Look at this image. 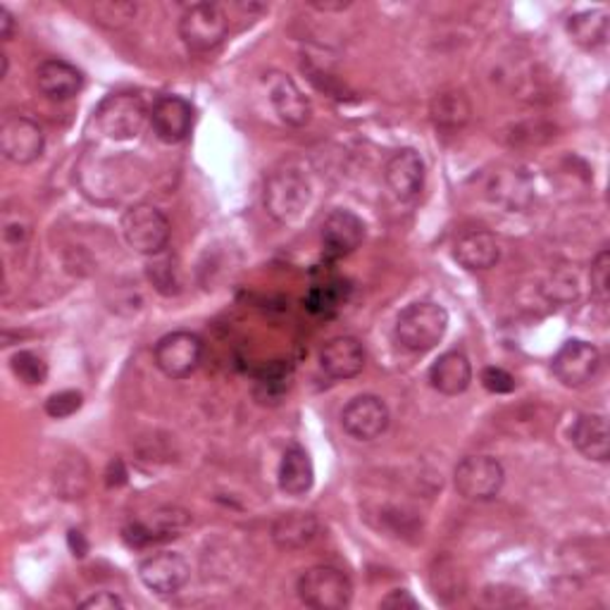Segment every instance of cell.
Wrapping results in <instances>:
<instances>
[{
  "instance_id": "cell-1",
  "label": "cell",
  "mask_w": 610,
  "mask_h": 610,
  "mask_svg": "<svg viewBox=\"0 0 610 610\" xmlns=\"http://www.w3.org/2000/svg\"><path fill=\"white\" fill-rule=\"evenodd\" d=\"M311 181L296 167L272 172L265 181L263 203L267 215L280 224H296L311 206Z\"/></svg>"
},
{
  "instance_id": "cell-2",
  "label": "cell",
  "mask_w": 610,
  "mask_h": 610,
  "mask_svg": "<svg viewBox=\"0 0 610 610\" xmlns=\"http://www.w3.org/2000/svg\"><path fill=\"white\" fill-rule=\"evenodd\" d=\"M449 313L439 303H413L396 319V339L413 354H424L444 339Z\"/></svg>"
},
{
  "instance_id": "cell-3",
  "label": "cell",
  "mask_w": 610,
  "mask_h": 610,
  "mask_svg": "<svg viewBox=\"0 0 610 610\" xmlns=\"http://www.w3.org/2000/svg\"><path fill=\"white\" fill-rule=\"evenodd\" d=\"M298 599L317 610H339L346 608L354 599V585H350V579L329 566H317L305 570L298 577Z\"/></svg>"
},
{
  "instance_id": "cell-4",
  "label": "cell",
  "mask_w": 610,
  "mask_h": 610,
  "mask_svg": "<svg viewBox=\"0 0 610 610\" xmlns=\"http://www.w3.org/2000/svg\"><path fill=\"white\" fill-rule=\"evenodd\" d=\"M227 14L215 3H196L179 18V36L193 53H210L227 39Z\"/></svg>"
},
{
  "instance_id": "cell-5",
  "label": "cell",
  "mask_w": 610,
  "mask_h": 610,
  "mask_svg": "<svg viewBox=\"0 0 610 610\" xmlns=\"http://www.w3.org/2000/svg\"><path fill=\"white\" fill-rule=\"evenodd\" d=\"M146 105L136 94H111L96 111V125L113 141H129L146 125Z\"/></svg>"
},
{
  "instance_id": "cell-6",
  "label": "cell",
  "mask_w": 610,
  "mask_h": 610,
  "mask_svg": "<svg viewBox=\"0 0 610 610\" xmlns=\"http://www.w3.org/2000/svg\"><path fill=\"white\" fill-rule=\"evenodd\" d=\"M122 234L129 246L144 255H160L170 243V222L158 208L134 206L122 218Z\"/></svg>"
},
{
  "instance_id": "cell-7",
  "label": "cell",
  "mask_w": 610,
  "mask_h": 610,
  "mask_svg": "<svg viewBox=\"0 0 610 610\" xmlns=\"http://www.w3.org/2000/svg\"><path fill=\"white\" fill-rule=\"evenodd\" d=\"M455 490L467 501H492L498 496L506 472L492 455H467L455 467Z\"/></svg>"
},
{
  "instance_id": "cell-8",
  "label": "cell",
  "mask_w": 610,
  "mask_h": 610,
  "mask_svg": "<svg viewBox=\"0 0 610 610\" xmlns=\"http://www.w3.org/2000/svg\"><path fill=\"white\" fill-rule=\"evenodd\" d=\"M158 370L170 379L191 377L203 358V341L191 332H172L162 337L152 350Z\"/></svg>"
},
{
  "instance_id": "cell-9",
  "label": "cell",
  "mask_w": 610,
  "mask_h": 610,
  "mask_svg": "<svg viewBox=\"0 0 610 610\" xmlns=\"http://www.w3.org/2000/svg\"><path fill=\"white\" fill-rule=\"evenodd\" d=\"M45 148V136L39 122L24 115H8L0 125V150L6 160L14 165H29L41 158Z\"/></svg>"
},
{
  "instance_id": "cell-10",
  "label": "cell",
  "mask_w": 610,
  "mask_h": 610,
  "mask_svg": "<svg viewBox=\"0 0 610 610\" xmlns=\"http://www.w3.org/2000/svg\"><path fill=\"white\" fill-rule=\"evenodd\" d=\"M599 368H601L599 348L582 339L566 341L554 356V375L558 377V381H562V385L570 389L589 385V381L597 377Z\"/></svg>"
},
{
  "instance_id": "cell-11",
  "label": "cell",
  "mask_w": 610,
  "mask_h": 610,
  "mask_svg": "<svg viewBox=\"0 0 610 610\" xmlns=\"http://www.w3.org/2000/svg\"><path fill=\"white\" fill-rule=\"evenodd\" d=\"M191 525V515L181 508L167 506L148 513L144 520H136L125 529V541L134 548H144L158 541L179 537Z\"/></svg>"
},
{
  "instance_id": "cell-12",
  "label": "cell",
  "mask_w": 610,
  "mask_h": 610,
  "mask_svg": "<svg viewBox=\"0 0 610 610\" xmlns=\"http://www.w3.org/2000/svg\"><path fill=\"white\" fill-rule=\"evenodd\" d=\"M344 430L358 441H372L387 432L389 427V408L387 403L372 393L356 396L341 413Z\"/></svg>"
},
{
  "instance_id": "cell-13",
  "label": "cell",
  "mask_w": 610,
  "mask_h": 610,
  "mask_svg": "<svg viewBox=\"0 0 610 610\" xmlns=\"http://www.w3.org/2000/svg\"><path fill=\"white\" fill-rule=\"evenodd\" d=\"M486 198L508 212H523L534 201V181L525 167H501L486 181Z\"/></svg>"
},
{
  "instance_id": "cell-14",
  "label": "cell",
  "mask_w": 610,
  "mask_h": 610,
  "mask_svg": "<svg viewBox=\"0 0 610 610\" xmlns=\"http://www.w3.org/2000/svg\"><path fill=\"white\" fill-rule=\"evenodd\" d=\"M189 562L172 551L148 556L139 566V577L146 589L160 593V597L177 593L189 582Z\"/></svg>"
},
{
  "instance_id": "cell-15",
  "label": "cell",
  "mask_w": 610,
  "mask_h": 610,
  "mask_svg": "<svg viewBox=\"0 0 610 610\" xmlns=\"http://www.w3.org/2000/svg\"><path fill=\"white\" fill-rule=\"evenodd\" d=\"M385 179L399 201H416L424 187V162L413 148L396 150L385 165Z\"/></svg>"
},
{
  "instance_id": "cell-16",
  "label": "cell",
  "mask_w": 610,
  "mask_h": 610,
  "mask_svg": "<svg viewBox=\"0 0 610 610\" xmlns=\"http://www.w3.org/2000/svg\"><path fill=\"white\" fill-rule=\"evenodd\" d=\"M150 127L165 144L185 141L193 127V108L181 96H160L150 111Z\"/></svg>"
},
{
  "instance_id": "cell-17",
  "label": "cell",
  "mask_w": 610,
  "mask_h": 610,
  "mask_svg": "<svg viewBox=\"0 0 610 610\" xmlns=\"http://www.w3.org/2000/svg\"><path fill=\"white\" fill-rule=\"evenodd\" d=\"M365 239L362 220L350 210H334L323 224V249L329 261L354 253Z\"/></svg>"
},
{
  "instance_id": "cell-18",
  "label": "cell",
  "mask_w": 610,
  "mask_h": 610,
  "mask_svg": "<svg viewBox=\"0 0 610 610\" xmlns=\"http://www.w3.org/2000/svg\"><path fill=\"white\" fill-rule=\"evenodd\" d=\"M270 103L274 113L288 127H305L311 122V101L303 96V91L294 80L284 74H272L270 80Z\"/></svg>"
},
{
  "instance_id": "cell-19",
  "label": "cell",
  "mask_w": 610,
  "mask_h": 610,
  "mask_svg": "<svg viewBox=\"0 0 610 610\" xmlns=\"http://www.w3.org/2000/svg\"><path fill=\"white\" fill-rule=\"evenodd\" d=\"M365 348L354 337H337L325 344L319 365L332 379H354L365 368Z\"/></svg>"
},
{
  "instance_id": "cell-20",
  "label": "cell",
  "mask_w": 610,
  "mask_h": 610,
  "mask_svg": "<svg viewBox=\"0 0 610 610\" xmlns=\"http://www.w3.org/2000/svg\"><path fill=\"white\" fill-rule=\"evenodd\" d=\"M36 86L45 98L70 101L84 88V76L65 60H43L36 67Z\"/></svg>"
},
{
  "instance_id": "cell-21",
  "label": "cell",
  "mask_w": 610,
  "mask_h": 610,
  "mask_svg": "<svg viewBox=\"0 0 610 610\" xmlns=\"http://www.w3.org/2000/svg\"><path fill=\"white\" fill-rule=\"evenodd\" d=\"M319 532V523L313 513L292 511L280 515L272 523V541L277 544L282 551H298V548L311 546Z\"/></svg>"
},
{
  "instance_id": "cell-22",
  "label": "cell",
  "mask_w": 610,
  "mask_h": 610,
  "mask_svg": "<svg viewBox=\"0 0 610 610\" xmlns=\"http://www.w3.org/2000/svg\"><path fill=\"white\" fill-rule=\"evenodd\" d=\"M453 257L461 263L465 270H490L498 263L501 249L494 234L484 232V229H475V232H467L455 241Z\"/></svg>"
},
{
  "instance_id": "cell-23",
  "label": "cell",
  "mask_w": 610,
  "mask_h": 610,
  "mask_svg": "<svg viewBox=\"0 0 610 610\" xmlns=\"http://www.w3.org/2000/svg\"><path fill=\"white\" fill-rule=\"evenodd\" d=\"M472 381V365L461 350H449L439 356L430 368V385L444 396H461L467 391Z\"/></svg>"
},
{
  "instance_id": "cell-24",
  "label": "cell",
  "mask_w": 610,
  "mask_h": 610,
  "mask_svg": "<svg viewBox=\"0 0 610 610\" xmlns=\"http://www.w3.org/2000/svg\"><path fill=\"white\" fill-rule=\"evenodd\" d=\"M570 439L575 449L582 453L589 461L606 463L610 455V441H608V420L599 413L579 416L572 424Z\"/></svg>"
},
{
  "instance_id": "cell-25",
  "label": "cell",
  "mask_w": 610,
  "mask_h": 610,
  "mask_svg": "<svg viewBox=\"0 0 610 610\" xmlns=\"http://www.w3.org/2000/svg\"><path fill=\"white\" fill-rule=\"evenodd\" d=\"M315 470L313 461L305 449L288 446L280 463V490L288 496H303L313 490Z\"/></svg>"
},
{
  "instance_id": "cell-26",
  "label": "cell",
  "mask_w": 610,
  "mask_h": 610,
  "mask_svg": "<svg viewBox=\"0 0 610 610\" xmlns=\"http://www.w3.org/2000/svg\"><path fill=\"white\" fill-rule=\"evenodd\" d=\"M430 115H432V122L437 129L453 134L458 129H463L470 122L472 105L463 91L449 88V91H441V94H437L432 98Z\"/></svg>"
},
{
  "instance_id": "cell-27",
  "label": "cell",
  "mask_w": 610,
  "mask_h": 610,
  "mask_svg": "<svg viewBox=\"0 0 610 610\" xmlns=\"http://www.w3.org/2000/svg\"><path fill=\"white\" fill-rule=\"evenodd\" d=\"M570 39L582 49H599L608 41V12L606 10H585L577 12L566 24Z\"/></svg>"
},
{
  "instance_id": "cell-28",
  "label": "cell",
  "mask_w": 610,
  "mask_h": 610,
  "mask_svg": "<svg viewBox=\"0 0 610 610\" xmlns=\"http://www.w3.org/2000/svg\"><path fill=\"white\" fill-rule=\"evenodd\" d=\"M88 486V467L82 455H72L70 461L57 467L55 472V490L63 498H82Z\"/></svg>"
},
{
  "instance_id": "cell-29",
  "label": "cell",
  "mask_w": 610,
  "mask_h": 610,
  "mask_svg": "<svg viewBox=\"0 0 610 610\" xmlns=\"http://www.w3.org/2000/svg\"><path fill=\"white\" fill-rule=\"evenodd\" d=\"M10 368L20 381L29 387H39L49 379V362H45L34 350H20V354L12 356Z\"/></svg>"
},
{
  "instance_id": "cell-30",
  "label": "cell",
  "mask_w": 610,
  "mask_h": 610,
  "mask_svg": "<svg viewBox=\"0 0 610 610\" xmlns=\"http://www.w3.org/2000/svg\"><path fill=\"white\" fill-rule=\"evenodd\" d=\"M341 282H323L313 286L308 296H305V308H308L313 315H332L339 308V303L344 298L341 294Z\"/></svg>"
},
{
  "instance_id": "cell-31",
  "label": "cell",
  "mask_w": 610,
  "mask_h": 610,
  "mask_svg": "<svg viewBox=\"0 0 610 610\" xmlns=\"http://www.w3.org/2000/svg\"><path fill=\"white\" fill-rule=\"evenodd\" d=\"M591 294L599 303H608L610 298V253L603 249L591 263Z\"/></svg>"
},
{
  "instance_id": "cell-32",
  "label": "cell",
  "mask_w": 610,
  "mask_h": 610,
  "mask_svg": "<svg viewBox=\"0 0 610 610\" xmlns=\"http://www.w3.org/2000/svg\"><path fill=\"white\" fill-rule=\"evenodd\" d=\"M82 403H84V396L80 391H60L45 401V413L55 420H65L74 416L76 410L82 408Z\"/></svg>"
},
{
  "instance_id": "cell-33",
  "label": "cell",
  "mask_w": 610,
  "mask_h": 610,
  "mask_svg": "<svg viewBox=\"0 0 610 610\" xmlns=\"http://www.w3.org/2000/svg\"><path fill=\"white\" fill-rule=\"evenodd\" d=\"M136 6L134 3H96L94 6V20L108 27H125L129 20H134Z\"/></svg>"
},
{
  "instance_id": "cell-34",
  "label": "cell",
  "mask_w": 610,
  "mask_h": 610,
  "mask_svg": "<svg viewBox=\"0 0 610 610\" xmlns=\"http://www.w3.org/2000/svg\"><path fill=\"white\" fill-rule=\"evenodd\" d=\"M482 387L492 393H511L515 389V377L501 368H486L482 372Z\"/></svg>"
},
{
  "instance_id": "cell-35",
  "label": "cell",
  "mask_w": 610,
  "mask_h": 610,
  "mask_svg": "<svg viewBox=\"0 0 610 610\" xmlns=\"http://www.w3.org/2000/svg\"><path fill=\"white\" fill-rule=\"evenodd\" d=\"M484 601L492 606H525V597L511 587H490L484 591Z\"/></svg>"
},
{
  "instance_id": "cell-36",
  "label": "cell",
  "mask_w": 610,
  "mask_h": 610,
  "mask_svg": "<svg viewBox=\"0 0 610 610\" xmlns=\"http://www.w3.org/2000/svg\"><path fill=\"white\" fill-rule=\"evenodd\" d=\"M80 608L84 610H115V608H125V601L111 591H98L94 597L86 599L80 603Z\"/></svg>"
},
{
  "instance_id": "cell-37",
  "label": "cell",
  "mask_w": 610,
  "mask_h": 610,
  "mask_svg": "<svg viewBox=\"0 0 610 610\" xmlns=\"http://www.w3.org/2000/svg\"><path fill=\"white\" fill-rule=\"evenodd\" d=\"M418 606L420 603L410 597V591L406 589H396L387 599H381V608H418Z\"/></svg>"
},
{
  "instance_id": "cell-38",
  "label": "cell",
  "mask_w": 610,
  "mask_h": 610,
  "mask_svg": "<svg viewBox=\"0 0 610 610\" xmlns=\"http://www.w3.org/2000/svg\"><path fill=\"white\" fill-rule=\"evenodd\" d=\"M14 34V18L8 8H0V36L3 41H10Z\"/></svg>"
},
{
  "instance_id": "cell-39",
  "label": "cell",
  "mask_w": 610,
  "mask_h": 610,
  "mask_svg": "<svg viewBox=\"0 0 610 610\" xmlns=\"http://www.w3.org/2000/svg\"><path fill=\"white\" fill-rule=\"evenodd\" d=\"M70 548H72V554L74 556H80V558H84L86 556V551H88V544H86V539H84V534L82 532H70Z\"/></svg>"
},
{
  "instance_id": "cell-40",
  "label": "cell",
  "mask_w": 610,
  "mask_h": 610,
  "mask_svg": "<svg viewBox=\"0 0 610 610\" xmlns=\"http://www.w3.org/2000/svg\"><path fill=\"white\" fill-rule=\"evenodd\" d=\"M125 482H127V472H125V465H122V461L111 463V470H108V486H122Z\"/></svg>"
},
{
  "instance_id": "cell-41",
  "label": "cell",
  "mask_w": 610,
  "mask_h": 610,
  "mask_svg": "<svg viewBox=\"0 0 610 610\" xmlns=\"http://www.w3.org/2000/svg\"><path fill=\"white\" fill-rule=\"evenodd\" d=\"M8 74V57L0 55V76Z\"/></svg>"
}]
</instances>
